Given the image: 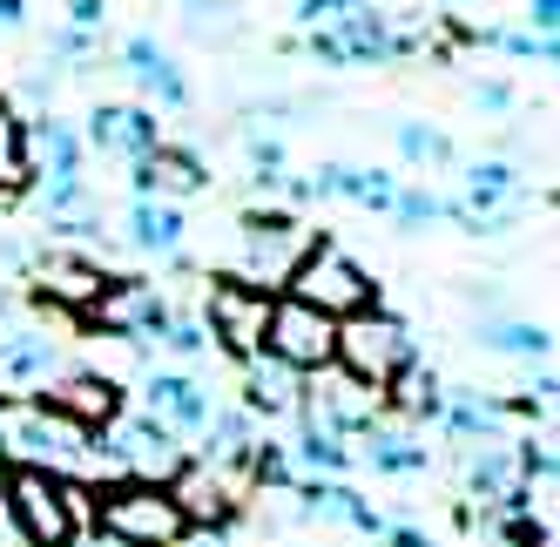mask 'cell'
<instances>
[{
  "mask_svg": "<svg viewBox=\"0 0 560 547\" xmlns=\"http://www.w3.org/2000/svg\"><path fill=\"white\" fill-rule=\"evenodd\" d=\"M0 507L27 547H74L89 521V493L68 474H48V466H0Z\"/></svg>",
  "mask_w": 560,
  "mask_h": 547,
  "instance_id": "6da1fadb",
  "label": "cell"
},
{
  "mask_svg": "<svg viewBox=\"0 0 560 547\" xmlns=\"http://www.w3.org/2000/svg\"><path fill=\"white\" fill-rule=\"evenodd\" d=\"M89 500H95V527L115 547H183V534H189L183 507L155 480H115V487H102Z\"/></svg>",
  "mask_w": 560,
  "mask_h": 547,
  "instance_id": "7a4b0ae2",
  "label": "cell"
},
{
  "mask_svg": "<svg viewBox=\"0 0 560 547\" xmlns=\"http://www.w3.org/2000/svg\"><path fill=\"white\" fill-rule=\"evenodd\" d=\"M291 298H298V304H311V311H325L331 325L378 311V284H372V270L358 264V257H345L338 244H325V237H317V244H311V257L291 270Z\"/></svg>",
  "mask_w": 560,
  "mask_h": 547,
  "instance_id": "3957f363",
  "label": "cell"
},
{
  "mask_svg": "<svg viewBox=\"0 0 560 547\" xmlns=\"http://www.w3.org/2000/svg\"><path fill=\"white\" fill-rule=\"evenodd\" d=\"M331 365L351 385H365V393H385V385H398V379L412 372V331L398 325V318H385V311H365V318L338 325Z\"/></svg>",
  "mask_w": 560,
  "mask_h": 547,
  "instance_id": "277c9868",
  "label": "cell"
},
{
  "mask_svg": "<svg viewBox=\"0 0 560 547\" xmlns=\"http://www.w3.org/2000/svg\"><path fill=\"white\" fill-rule=\"evenodd\" d=\"M311 244H317V230H304L298 217H284V210H250L244 217V278L264 284V291L291 284V270L311 257Z\"/></svg>",
  "mask_w": 560,
  "mask_h": 547,
  "instance_id": "5b68a950",
  "label": "cell"
},
{
  "mask_svg": "<svg viewBox=\"0 0 560 547\" xmlns=\"http://www.w3.org/2000/svg\"><path fill=\"white\" fill-rule=\"evenodd\" d=\"M95 453H108L129 480H155V487H170V480L183 474V446H176V433H170V426H155L149 412H136V419H129V412L108 419Z\"/></svg>",
  "mask_w": 560,
  "mask_h": 547,
  "instance_id": "8992f818",
  "label": "cell"
},
{
  "mask_svg": "<svg viewBox=\"0 0 560 547\" xmlns=\"http://www.w3.org/2000/svg\"><path fill=\"white\" fill-rule=\"evenodd\" d=\"M270 298L277 291H264V284H250V278H210V338L230 351V359H257L264 351V325H270Z\"/></svg>",
  "mask_w": 560,
  "mask_h": 547,
  "instance_id": "52a82bcc",
  "label": "cell"
},
{
  "mask_svg": "<svg viewBox=\"0 0 560 547\" xmlns=\"http://www.w3.org/2000/svg\"><path fill=\"white\" fill-rule=\"evenodd\" d=\"M264 351L291 372H325L338 351V325L325 311H311L298 298H270V325H264Z\"/></svg>",
  "mask_w": 560,
  "mask_h": 547,
  "instance_id": "ba28073f",
  "label": "cell"
},
{
  "mask_svg": "<svg viewBox=\"0 0 560 547\" xmlns=\"http://www.w3.org/2000/svg\"><path fill=\"white\" fill-rule=\"evenodd\" d=\"M89 453H95V440L82 433V426H68L61 412H48L42 399L8 419V459L14 466H48V474H61V466L89 459Z\"/></svg>",
  "mask_w": 560,
  "mask_h": 547,
  "instance_id": "9c48e42d",
  "label": "cell"
},
{
  "mask_svg": "<svg viewBox=\"0 0 560 547\" xmlns=\"http://www.w3.org/2000/svg\"><path fill=\"white\" fill-rule=\"evenodd\" d=\"M89 325H102L108 338H129V345H142V338H163L170 331V304L155 298V284H142V278H108L102 284V298L82 311Z\"/></svg>",
  "mask_w": 560,
  "mask_h": 547,
  "instance_id": "30bf717a",
  "label": "cell"
},
{
  "mask_svg": "<svg viewBox=\"0 0 560 547\" xmlns=\"http://www.w3.org/2000/svg\"><path fill=\"white\" fill-rule=\"evenodd\" d=\"M520 210H527V183H520L513 163H472V170H466L459 230H472V237H493V230H506Z\"/></svg>",
  "mask_w": 560,
  "mask_h": 547,
  "instance_id": "8fae6325",
  "label": "cell"
},
{
  "mask_svg": "<svg viewBox=\"0 0 560 547\" xmlns=\"http://www.w3.org/2000/svg\"><path fill=\"white\" fill-rule=\"evenodd\" d=\"M311 55L317 61H331V68H345V61H392L398 55V34L385 27V14L378 8H345L331 27H311Z\"/></svg>",
  "mask_w": 560,
  "mask_h": 547,
  "instance_id": "7c38bea8",
  "label": "cell"
},
{
  "mask_svg": "<svg viewBox=\"0 0 560 547\" xmlns=\"http://www.w3.org/2000/svg\"><path fill=\"white\" fill-rule=\"evenodd\" d=\"M42 406H48V412H61L68 426H82V433L95 440L108 419H122V385L102 379V372H74V379H61V385H55Z\"/></svg>",
  "mask_w": 560,
  "mask_h": 547,
  "instance_id": "4fadbf2b",
  "label": "cell"
},
{
  "mask_svg": "<svg viewBox=\"0 0 560 547\" xmlns=\"http://www.w3.org/2000/svg\"><path fill=\"white\" fill-rule=\"evenodd\" d=\"M210 183L203 155L196 149H176V142H155L142 163H136V197H155V203H176V197H196Z\"/></svg>",
  "mask_w": 560,
  "mask_h": 547,
  "instance_id": "5bb4252c",
  "label": "cell"
},
{
  "mask_svg": "<svg viewBox=\"0 0 560 547\" xmlns=\"http://www.w3.org/2000/svg\"><path fill=\"white\" fill-rule=\"evenodd\" d=\"M89 142L102 155H129V163H142V155L163 142V123H155V108H129V102H102L89 115Z\"/></svg>",
  "mask_w": 560,
  "mask_h": 547,
  "instance_id": "9a60e30c",
  "label": "cell"
},
{
  "mask_svg": "<svg viewBox=\"0 0 560 547\" xmlns=\"http://www.w3.org/2000/svg\"><path fill=\"white\" fill-rule=\"evenodd\" d=\"M142 399H149V419L170 426V433H203L210 412H217L210 393H203L189 372H155V379L142 385Z\"/></svg>",
  "mask_w": 560,
  "mask_h": 547,
  "instance_id": "2e32d148",
  "label": "cell"
},
{
  "mask_svg": "<svg viewBox=\"0 0 560 547\" xmlns=\"http://www.w3.org/2000/svg\"><path fill=\"white\" fill-rule=\"evenodd\" d=\"M122 68L136 74V82L163 102V108H183L189 102V82H183V68H176V55L155 42V34H129L122 42Z\"/></svg>",
  "mask_w": 560,
  "mask_h": 547,
  "instance_id": "e0dca14e",
  "label": "cell"
},
{
  "mask_svg": "<svg viewBox=\"0 0 560 547\" xmlns=\"http://www.w3.org/2000/svg\"><path fill=\"white\" fill-rule=\"evenodd\" d=\"M298 399H304V372L277 365L270 351H257V359L244 365V412H250V419H277V412H298Z\"/></svg>",
  "mask_w": 560,
  "mask_h": 547,
  "instance_id": "ac0fdd59",
  "label": "cell"
},
{
  "mask_svg": "<svg viewBox=\"0 0 560 547\" xmlns=\"http://www.w3.org/2000/svg\"><path fill=\"white\" fill-rule=\"evenodd\" d=\"M311 197H351V203H365V210H392L398 197V183L385 170H351V163H325L317 176H304Z\"/></svg>",
  "mask_w": 560,
  "mask_h": 547,
  "instance_id": "d6986e66",
  "label": "cell"
},
{
  "mask_svg": "<svg viewBox=\"0 0 560 547\" xmlns=\"http://www.w3.org/2000/svg\"><path fill=\"white\" fill-rule=\"evenodd\" d=\"M304 514H317V521H345V527H358V534H385V514L372 500H358L351 487H338V480H311L304 487Z\"/></svg>",
  "mask_w": 560,
  "mask_h": 547,
  "instance_id": "ffe728a7",
  "label": "cell"
},
{
  "mask_svg": "<svg viewBox=\"0 0 560 547\" xmlns=\"http://www.w3.org/2000/svg\"><path fill=\"white\" fill-rule=\"evenodd\" d=\"M183 210L176 203H155V197H136V210H129V244L136 251H149V257H176L183 251Z\"/></svg>",
  "mask_w": 560,
  "mask_h": 547,
  "instance_id": "44dd1931",
  "label": "cell"
},
{
  "mask_svg": "<svg viewBox=\"0 0 560 547\" xmlns=\"http://www.w3.org/2000/svg\"><path fill=\"white\" fill-rule=\"evenodd\" d=\"M102 284H108V278H102L95 264H82V257H61V251L42 257V298H61V304H82V311H89V304L102 298Z\"/></svg>",
  "mask_w": 560,
  "mask_h": 547,
  "instance_id": "7402d4cb",
  "label": "cell"
},
{
  "mask_svg": "<svg viewBox=\"0 0 560 547\" xmlns=\"http://www.w3.org/2000/svg\"><path fill=\"white\" fill-rule=\"evenodd\" d=\"M439 419H446L459 440L493 446V440H500V426L513 419V406H500V399H479V393H459V399H446V412H439Z\"/></svg>",
  "mask_w": 560,
  "mask_h": 547,
  "instance_id": "603a6c76",
  "label": "cell"
},
{
  "mask_svg": "<svg viewBox=\"0 0 560 547\" xmlns=\"http://www.w3.org/2000/svg\"><path fill=\"white\" fill-rule=\"evenodd\" d=\"M48 372H55V338H42V331H14V338H0V379H8V385L48 379Z\"/></svg>",
  "mask_w": 560,
  "mask_h": 547,
  "instance_id": "cb8c5ba5",
  "label": "cell"
},
{
  "mask_svg": "<svg viewBox=\"0 0 560 547\" xmlns=\"http://www.w3.org/2000/svg\"><path fill=\"white\" fill-rule=\"evenodd\" d=\"M479 345H487V351H506V359H534V365L553 359V331H547V325H520V318L479 325Z\"/></svg>",
  "mask_w": 560,
  "mask_h": 547,
  "instance_id": "d4e9b609",
  "label": "cell"
},
{
  "mask_svg": "<svg viewBox=\"0 0 560 547\" xmlns=\"http://www.w3.org/2000/svg\"><path fill=\"white\" fill-rule=\"evenodd\" d=\"M365 459L378 474H425V446L398 426H365Z\"/></svg>",
  "mask_w": 560,
  "mask_h": 547,
  "instance_id": "484cf974",
  "label": "cell"
},
{
  "mask_svg": "<svg viewBox=\"0 0 560 547\" xmlns=\"http://www.w3.org/2000/svg\"><path fill=\"white\" fill-rule=\"evenodd\" d=\"M210 446H203V459L210 466H250V446H257V433H250V412H210Z\"/></svg>",
  "mask_w": 560,
  "mask_h": 547,
  "instance_id": "4316f807",
  "label": "cell"
},
{
  "mask_svg": "<svg viewBox=\"0 0 560 547\" xmlns=\"http://www.w3.org/2000/svg\"><path fill=\"white\" fill-rule=\"evenodd\" d=\"M392 142H398V155L406 163H419V170H446L453 163V136L446 129H432V123H392Z\"/></svg>",
  "mask_w": 560,
  "mask_h": 547,
  "instance_id": "83f0119b",
  "label": "cell"
},
{
  "mask_svg": "<svg viewBox=\"0 0 560 547\" xmlns=\"http://www.w3.org/2000/svg\"><path fill=\"white\" fill-rule=\"evenodd\" d=\"M27 189V129L14 123V108L0 102V203H14Z\"/></svg>",
  "mask_w": 560,
  "mask_h": 547,
  "instance_id": "f1b7e54d",
  "label": "cell"
},
{
  "mask_svg": "<svg viewBox=\"0 0 560 547\" xmlns=\"http://www.w3.org/2000/svg\"><path fill=\"white\" fill-rule=\"evenodd\" d=\"M385 217H398L406 230H425V223H459V203L453 197H432V189H398Z\"/></svg>",
  "mask_w": 560,
  "mask_h": 547,
  "instance_id": "f546056e",
  "label": "cell"
},
{
  "mask_svg": "<svg viewBox=\"0 0 560 547\" xmlns=\"http://www.w3.org/2000/svg\"><path fill=\"white\" fill-rule=\"evenodd\" d=\"M298 459L311 466V474H351V466H358L351 440H338V433H317V426H304V440H298Z\"/></svg>",
  "mask_w": 560,
  "mask_h": 547,
  "instance_id": "4dcf8cb0",
  "label": "cell"
},
{
  "mask_svg": "<svg viewBox=\"0 0 560 547\" xmlns=\"http://www.w3.org/2000/svg\"><path fill=\"white\" fill-rule=\"evenodd\" d=\"M189 27L203 34V42H236L244 34V21H236V0H183Z\"/></svg>",
  "mask_w": 560,
  "mask_h": 547,
  "instance_id": "1f68e13d",
  "label": "cell"
},
{
  "mask_svg": "<svg viewBox=\"0 0 560 547\" xmlns=\"http://www.w3.org/2000/svg\"><path fill=\"white\" fill-rule=\"evenodd\" d=\"M472 42H479V48H506V55H520V61L553 68V34H527V27H520V34H493V27H479Z\"/></svg>",
  "mask_w": 560,
  "mask_h": 547,
  "instance_id": "d6a6232c",
  "label": "cell"
},
{
  "mask_svg": "<svg viewBox=\"0 0 560 547\" xmlns=\"http://www.w3.org/2000/svg\"><path fill=\"white\" fill-rule=\"evenodd\" d=\"M398 406H406L412 419H439V412H446V393H439L432 372H406V379H398Z\"/></svg>",
  "mask_w": 560,
  "mask_h": 547,
  "instance_id": "836d02e7",
  "label": "cell"
},
{
  "mask_svg": "<svg viewBox=\"0 0 560 547\" xmlns=\"http://www.w3.org/2000/svg\"><path fill=\"white\" fill-rule=\"evenodd\" d=\"M250 480H257V487H291V459L277 453L270 440H264V446H250Z\"/></svg>",
  "mask_w": 560,
  "mask_h": 547,
  "instance_id": "e575fe53",
  "label": "cell"
},
{
  "mask_svg": "<svg viewBox=\"0 0 560 547\" xmlns=\"http://www.w3.org/2000/svg\"><path fill=\"white\" fill-rule=\"evenodd\" d=\"M513 474H520V480H553V446H547V440H520Z\"/></svg>",
  "mask_w": 560,
  "mask_h": 547,
  "instance_id": "d590c367",
  "label": "cell"
},
{
  "mask_svg": "<svg viewBox=\"0 0 560 547\" xmlns=\"http://www.w3.org/2000/svg\"><path fill=\"white\" fill-rule=\"evenodd\" d=\"M250 163H257V183H277V170H284V142H277V136H250Z\"/></svg>",
  "mask_w": 560,
  "mask_h": 547,
  "instance_id": "8d00e7d4",
  "label": "cell"
},
{
  "mask_svg": "<svg viewBox=\"0 0 560 547\" xmlns=\"http://www.w3.org/2000/svg\"><path fill=\"white\" fill-rule=\"evenodd\" d=\"M163 345H176L183 359H196V351H210V331L203 325H189V318H170V331H163Z\"/></svg>",
  "mask_w": 560,
  "mask_h": 547,
  "instance_id": "74e56055",
  "label": "cell"
},
{
  "mask_svg": "<svg viewBox=\"0 0 560 547\" xmlns=\"http://www.w3.org/2000/svg\"><path fill=\"white\" fill-rule=\"evenodd\" d=\"M345 8H358V0H298V21L304 27H331Z\"/></svg>",
  "mask_w": 560,
  "mask_h": 547,
  "instance_id": "f35d334b",
  "label": "cell"
},
{
  "mask_svg": "<svg viewBox=\"0 0 560 547\" xmlns=\"http://www.w3.org/2000/svg\"><path fill=\"white\" fill-rule=\"evenodd\" d=\"M560 27V0H527V34H553Z\"/></svg>",
  "mask_w": 560,
  "mask_h": 547,
  "instance_id": "ab89813d",
  "label": "cell"
},
{
  "mask_svg": "<svg viewBox=\"0 0 560 547\" xmlns=\"http://www.w3.org/2000/svg\"><path fill=\"white\" fill-rule=\"evenodd\" d=\"M472 102L487 108V115H500V108H513V89H506V82H479V89H472Z\"/></svg>",
  "mask_w": 560,
  "mask_h": 547,
  "instance_id": "60d3db41",
  "label": "cell"
},
{
  "mask_svg": "<svg viewBox=\"0 0 560 547\" xmlns=\"http://www.w3.org/2000/svg\"><path fill=\"white\" fill-rule=\"evenodd\" d=\"M68 14H74V27H102V21H108L102 0H68Z\"/></svg>",
  "mask_w": 560,
  "mask_h": 547,
  "instance_id": "b9f144b4",
  "label": "cell"
},
{
  "mask_svg": "<svg viewBox=\"0 0 560 547\" xmlns=\"http://www.w3.org/2000/svg\"><path fill=\"white\" fill-rule=\"evenodd\" d=\"M378 547H439V540H425L419 527H392V534H385Z\"/></svg>",
  "mask_w": 560,
  "mask_h": 547,
  "instance_id": "7bdbcfd3",
  "label": "cell"
},
{
  "mask_svg": "<svg viewBox=\"0 0 560 547\" xmlns=\"http://www.w3.org/2000/svg\"><path fill=\"white\" fill-rule=\"evenodd\" d=\"M27 21V8H21V0H0V27H21Z\"/></svg>",
  "mask_w": 560,
  "mask_h": 547,
  "instance_id": "ee69618b",
  "label": "cell"
}]
</instances>
